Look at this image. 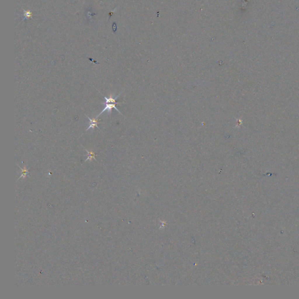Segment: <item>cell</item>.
<instances>
[{
  "instance_id": "1",
  "label": "cell",
  "mask_w": 299,
  "mask_h": 299,
  "mask_svg": "<svg viewBox=\"0 0 299 299\" xmlns=\"http://www.w3.org/2000/svg\"><path fill=\"white\" fill-rule=\"evenodd\" d=\"M120 94H121V93H119L117 96H116L114 98H113V95H112V94H110L109 98H107L106 96H104V98L105 99V100H106L105 103V107L103 109V110H102V112H100L98 115H97V116H96V118H98V117H99V116H100L102 113H103L104 112H105V111H106V110L107 111V112H108V113H110L111 112V111H112V109L113 108H114L116 110H117L118 112H119L120 114H121V112L118 110V109H117V108L116 107V106L117 104H121V103H122L121 102H116V99H117V98L120 96Z\"/></svg>"
},
{
  "instance_id": "2",
  "label": "cell",
  "mask_w": 299,
  "mask_h": 299,
  "mask_svg": "<svg viewBox=\"0 0 299 299\" xmlns=\"http://www.w3.org/2000/svg\"><path fill=\"white\" fill-rule=\"evenodd\" d=\"M85 115H86V116L88 117V119H89V121H90V125H89V126H88V127L86 128V131H88V130L89 129H90L91 128H93V130H94V128H95V127H97L98 128H99V129L100 130V128H99V127H98V124H99L98 118L95 117V118L91 119V118H90L89 116H88L86 114H85Z\"/></svg>"
},
{
  "instance_id": "3",
  "label": "cell",
  "mask_w": 299,
  "mask_h": 299,
  "mask_svg": "<svg viewBox=\"0 0 299 299\" xmlns=\"http://www.w3.org/2000/svg\"><path fill=\"white\" fill-rule=\"evenodd\" d=\"M86 150V151L88 153V156H87L88 157L85 159V162H86V161H87L88 160L89 161H92L93 159L96 161V159L95 158V152H93L92 150H89V151H88L87 150Z\"/></svg>"
},
{
  "instance_id": "4",
  "label": "cell",
  "mask_w": 299,
  "mask_h": 299,
  "mask_svg": "<svg viewBox=\"0 0 299 299\" xmlns=\"http://www.w3.org/2000/svg\"><path fill=\"white\" fill-rule=\"evenodd\" d=\"M19 168H20V169L22 170V174H21V175L20 176V177L19 178L18 180H19L20 178H25L26 176V175H27V174L28 173V172H29L28 169H26V166H24L23 169V168H21L20 166H19Z\"/></svg>"
},
{
  "instance_id": "5",
  "label": "cell",
  "mask_w": 299,
  "mask_h": 299,
  "mask_svg": "<svg viewBox=\"0 0 299 299\" xmlns=\"http://www.w3.org/2000/svg\"><path fill=\"white\" fill-rule=\"evenodd\" d=\"M112 27H113L112 29H113V32H116V29H116V28H117V27H116V23H115V22H113V25H112Z\"/></svg>"
}]
</instances>
